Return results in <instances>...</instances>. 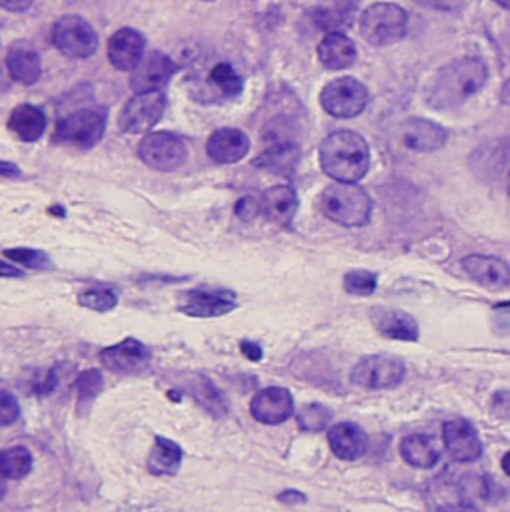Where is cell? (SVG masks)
Returning a JSON list of instances; mask_svg holds the SVG:
<instances>
[{"mask_svg": "<svg viewBox=\"0 0 510 512\" xmlns=\"http://www.w3.org/2000/svg\"><path fill=\"white\" fill-rule=\"evenodd\" d=\"M319 166L335 182L357 184L367 176L371 166L369 144L357 132H333L319 146Z\"/></svg>", "mask_w": 510, "mask_h": 512, "instance_id": "obj_2", "label": "cell"}, {"mask_svg": "<svg viewBox=\"0 0 510 512\" xmlns=\"http://www.w3.org/2000/svg\"><path fill=\"white\" fill-rule=\"evenodd\" d=\"M54 46L70 58H90L98 50V34L80 16H62L52 28Z\"/></svg>", "mask_w": 510, "mask_h": 512, "instance_id": "obj_9", "label": "cell"}, {"mask_svg": "<svg viewBox=\"0 0 510 512\" xmlns=\"http://www.w3.org/2000/svg\"><path fill=\"white\" fill-rule=\"evenodd\" d=\"M166 110V96L160 90L138 92L120 114V130L126 134H144L152 130Z\"/></svg>", "mask_w": 510, "mask_h": 512, "instance_id": "obj_11", "label": "cell"}, {"mask_svg": "<svg viewBox=\"0 0 510 512\" xmlns=\"http://www.w3.org/2000/svg\"><path fill=\"white\" fill-rule=\"evenodd\" d=\"M497 4H501V6H505V8H510V0H495Z\"/></svg>", "mask_w": 510, "mask_h": 512, "instance_id": "obj_49", "label": "cell"}, {"mask_svg": "<svg viewBox=\"0 0 510 512\" xmlns=\"http://www.w3.org/2000/svg\"><path fill=\"white\" fill-rule=\"evenodd\" d=\"M184 453L178 443L166 439V437H156L152 453L148 457V471L158 477H174L180 471Z\"/></svg>", "mask_w": 510, "mask_h": 512, "instance_id": "obj_29", "label": "cell"}, {"mask_svg": "<svg viewBox=\"0 0 510 512\" xmlns=\"http://www.w3.org/2000/svg\"><path fill=\"white\" fill-rule=\"evenodd\" d=\"M78 303L92 311H110L118 305V293L110 287H88L78 295Z\"/></svg>", "mask_w": 510, "mask_h": 512, "instance_id": "obj_33", "label": "cell"}, {"mask_svg": "<svg viewBox=\"0 0 510 512\" xmlns=\"http://www.w3.org/2000/svg\"><path fill=\"white\" fill-rule=\"evenodd\" d=\"M102 387L104 377L98 369H88L78 375V415H86L92 409L96 397L102 393Z\"/></svg>", "mask_w": 510, "mask_h": 512, "instance_id": "obj_32", "label": "cell"}, {"mask_svg": "<svg viewBox=\"0 0 510 512\" xmlns=\"http://www.w3.org/2000/svg\"><path fill=\"white\" fill-rule=\"evenodd\" d=\"M194 395L198 399V403L210 411L216 417L226 415V403L224 397L218 393V389L212 385L210 379L206 377H198V383H194Z\"/></svg>", "mask_w": 510, "mask_h": 512, "instance_id": "obj_34", "label": "cell"}, {"mask_svg": "<svg viewBox=\"0 0 510 512\" xmlns=\"http://www.w3.org/2000/svg\"><path fill=\"white\" fill-rule=\"evenodd\" d=\"M20 417V405L18 401L10 395V391L2 389L0 393V425L8 427Z\"/></svg>", "mask_w": 510, "mask_h": 512, "instance_id": "obj_39", "label": "cell"}, {"mask_svg": "<svg viewBox=\"0 0 510 512\" xmlns=\"http://www.w3.org/2000/svg\"><path fill=\"white\" fill-rule=\"evenodd\" d=\"M46 116L40 108L22 104L16 106L8 118V130L22 142H36L46 132Z\"/></svg>", "mask_w": 510, "mask_h": 512, "instance_id": "obj_26", "label": "cell"}, {"mask_svg": "<svg viewBox=\"0 0 510 512\" xmlns=\"http://www.w3.org/2000/svg\"><path fill=\"white\" fill-rule=\"evenodd\" d=\"M279 503L283 505H295V503H305V497L297 491H285L279 495Z\"/></svg>", "mask_w": 510, "mask_h": 512, "instance_id": "obj_44", "label": "cell"}, {"mask_svg": "<svg viewBox=\"0 0 510 512\" xmlns=\"http://www.w3.org/2000/svg\"><path fill=\"white\" fill-rule=\"evenodd\" d=\"M238 307L234 293L228 291H204V289H194L182 295L180 301V311L188 317L196 319H212V317H222L232 313Z\"/></svg>", "mask_w": 510, "mask_h": 512, "instance_id": "obj_14", "label": "cell"}, {"mask_svg": "<svg viewBox=\"0 0 510 512\" xmlns=\"http://www.w3.org/2000/svg\"><path fill=\"white\" fill-rule=\"evenodd\" d=\"M2 8L10 10V12H20V10H26L28 6L34 4V0H0Z\"/></svg>", "mask_w": 510, "mask_h": 512, "instance_id": "obj_43", "label": "cell"}, {"mask_svg": "<svg viewBox=\"0 0 510 512\" xmlns=\"http://www.w3.org/2000/svg\"><path fill=\"white\" fill-rule=\"evenodd\" d=\"M250 411L263 425H281L293 415V397L283 387H267L252 399Z\"/></svg>", "mask_w": 510, "mask_h": 512, "instance_id": "obj_16", "label": "cell"}, {"mask_svg": "<svg viewBox=\"0 0 510 512\" xmlns=\"http://www.w3.org/2000/svg\"><path fill=\"white\" fill-rule=\"evenodd\" d=\"M317 56L327 70H345L355 64L357 46L349 36L333 30V32H327L319 42Z\"/></svg>", "mask_w": 510, "mask_h": 512, "instance_id": "obj_24", "label": "cell"}, {"mask_svg": "<svg viewBox=\"0 0 510 512\" xmlns=\"http://www.w3.org/2000/svg\"><path fill=\"white\" fill-rule=\"evenodd\" d=\"M443 443L457 463H473L483 455V443L475 427L465 419H453L443 425Z\"/></svg>", "mask_w": 510, "mask_h": 512, "instance_id": "obj_13", "label": "cell"}, {"mask_svg": "<svg viewBox=\"0 0 510 512\" xmlns=\"http://www.w3.org/2000/svg\"><path fill=\"white\" fill-rule=\"evenodd\" d=\"M359 10V0H335L329 4H321L313 12V20L323 30H345L353 24Z\"/></svg>", "mask_w": 510, "mask_h": 512, "instance_id": "obj_28", "label": "cell"}, {"mask_svg": "<svg viewBox=\"0 0 510 512\" xmlns=\"http://www.w3.org/2000/svg\"><path fill=\"white\" fill-rule=\"evenodd\" d=\"M471 166L483 182L510 192V138L481 146L473 154Z\"/></svg>", "mask_w": 510, "mask_h": 512, "instance_id": "obj_10", "label": "cell"}, {"mask_svg": "<svg viewBox=\"0 0 510 512\" xmlns=\"http://www.w3.org/2000/svg\"><path fill=\"white\" fill-rule=\"evenodd\" d=\"M32 471V455L26 447H8L0 455V473L6 481H20Z\"/></svg>", "mask_w": 510, "mask_h": 512, "instance_id": "obj_31", "label": "cell"}, {"mask_svg": "<svg viewBox=\"0 0 510 512\" xmlns=\"http://www.w3.org/2000/svg\"><path fill=\"white\" fill-rule=\"evenodd\" d=\"M108 112L106 108H82L62 118L54 130L52 140L56 144H68L82 150L94 148L106 132Z\"/></svg>", "mask_w": 510, "mask_h": 512, "instance_id": "obj_5", "label": "cell"}, {"mask_svg": "<svg viewBox=\"0 0 510 512\" xmlns=\"http://www.w3.org/2000/svg\"><path fill=\"white\" fill-rule=\"evenodd\" d=\"M150 359H152L150 349L134 337H128L112 347H106L100 353V363L106 369L122 375L142 373L150 365Z\"/></svg>", "mask_w": 510, "mask_h": 512, "instance_id": "obj_12", "label": "cell"}, {"mask_svg": "<svg viewBox=\"0 0 510 512\" xmlns=\"http://www.w3.org/2000/svg\"><path fill=\"white\" fill-rule=\"evenodd\" d=\"M501 102L510 106V78L503 84V90H501Z\"/></svg>", "mask_w": 510, "mask_h": 512, "instance_id": "obj_47", "label": "cell"}, {"mask_svg": "<svg viewBox=\"0 0 510 512\" xmlns=\"http://www.w3.org/2000/svg\"><path fill=\"white\" fill-rule=\"evenodd\" d=\"M491 411L497 419H510V391H497L493 395Z\"/></svg>", "mask_w": 510, "mask_h": 512, "instance_id": "obj_41", "label": "cell"}, {"mask_svg": "<svg viewBox=\"0 0 510 512\" xmlns=\"http://www.w3.org/2000/svg\"><path fill=\"white\" fill-rule=\"evenodd\" d=\"M210 80L218 86V90L226 96H238L244 88L240 74L230 64H216L210 72Z\"/></svg>", "mask_w": 510, "mask_h": 512, "instance_id": "obj_36", "label": "cell"}, {"mask_svg": "<svg viewBox=\"0 0 510 512\" xmlns=\"http://www.w3.org/2000/svg\"><path fill=\"white\" fill-rule=\"evenodd\" d=\"M242 349H244V353H246L252 361H259V359H261V347H259V345H254V343H250V341H244V343H242Z\"/></svg>", "mask_w": 510, "mask_h": 512, "instance_id": "obj_45", "label": "cell"}, {"mask_svg": "<svg viewBox=\"0 0 510 512\" xmlns=\"http://www.w3.org/2000/svg\"><path fill=\"white\" fill-rule=\"evenodd\" d=\"M489 68L481 58L465 56L443 66L427 88V104L435 110H455L485 88Z\"/></svg>", "mask_w": 510, "mask_h": 512, "instance_id": "obj_1", "label": "cell"}, {"mask_svg": "<svg viewBox=\"0 0 510 512\" xmlns=\"http://www.w3.org/2000/svg\"><path fill=\"white\" fill-rule=\"evenodd\" d=\"M419 2L421 6H427V8H435V10H453L461 4V0H415Z\"/></svg>", "mask_w": 510, "mask_h": 512, "instance_id": "obj_42", "label": "cell"}, {"mask_svg": "<svg viewBox=\"0 0 510 512\" xmlns=\"http://www.w3.org/2000/svg\"><path fill=\"white\" fill-rule=\"evenodd\" d=\"M0 172H2L4 178H16V176H20V170H18L14 164H10L8 160H4V162L0 164Z\"/></svg>", "mask_w": 510, "mask_h": 512, "instance_id": "obj_46", "label": "cell"}, {"mask_svg": "<svg viewBox=\"0 0 510 512\" xmlns=\"http://www.w3.org/2000/svg\"><path fill=\"white\" fill-rule=\"evenodd\" d=\"M333 419V413L325 407V405H305L299 415H297V423L303 431L307 433H317V431H323Z\"/></svg>", "mask_w": 510, "mask_h": 512, "instance_id": "obj_35", "label": "cell"}, {"mask_svg": "<svg viewBox=\"0 0 510 512\" xmlns=\"http://www.w3.org/2000/svg\"><path fill=\"white\" fill-rule=\"evenodd\" d=\"M333 455L341 461H357L367 453V435L355 423L333 425L327 433Z\"/></svg>", "mask_w": 510, "mask_h": 512, "instance_id": "obj_22", "label": "cell"}, {"mask_svg": "<svg viewBox=\"0 0 510 512\" xmlns=\"http://www.w3.org/2000/svg\"><path fill=\"white\" fill-rule=\"evenodd\" d=\"M319 210L325 218L343 228H363L371 218L373 202L361 186L335 182L323 190Z\"/></svg>", "mask_w": 510, "mask_h": 512, "instance_id": "obj_3", "label": "cell"}, {"mask_svg": "<svg viewBox=\"0 0 510 512\" xmlns=\"http://www.w3.org/2000/svg\"><path fill=\"white\" fill-rule=\"evenodd\" d=\"M176 72V64L162 52L146 54L140 64L132 70V90L134 92H154L170 82Z\"/></svg>", "mask_w": 510, "mask_h": 512, "instance_id": "obj_15", "label": "cell"}, {"mask_svg": "<svg viewBox=\"0 0 510 512\" xmlns=\"http://www.w3.org/2000/svg\"><path fill=\"white\" fill-rule=\"evenodd\" d=\"M140 160L156 172H174L184 166L188 148L182 138L170 132H152L138 146Z\"/></svg>", "mask_w": 510, "mask_h": 512, "instance_id": "obj_8", "label": "cell"}, {"mask_svg": "<svg viewBox=\"0 0 510 512\" xmlns=\"http://www.w3.org/2000/svg\"><path fill=\"white\" fill-rule=\"evenodd\" d=\"M401 144L413 152H437L447 144V130L431 120L411 118L399 128Z\"/></svg>", "mask_w": 510, "mask_h": 512, "instance_id": "obj_17", "label": "cell"}, {"mask_svg": "<svg viewBox=\"0 0 510 512\" xmlns=\"http://www.w3.org/2000/svg\"><path fill=\"white\" fill-rule=\"evenodd\" d=\"M261 210H263L261 204H259L255 198H252V196H246V198H242V200L236 204V216H238L242 222H254Z\"/></svg>", "mask_w": 510, "mask_h": 512, "instance_id": "obj_40", "label": "cell"}, {"mask_svg": "<svg viewBox=\"0 0 510 512\" xmlns=\"http://www.w3.org/2000/svg\"><path fill=\"white\" fill-rule=\"evenodd\" d=\"M252 148L250 138L236 128H220L216 130L206 144V152L208 156L216 162V164H236L240 160H244L248 156Z\"/></svg>", "mask_w": 510, "mask_h": 512, "instance_id": "obj_20", "label": "cell"}, {"mask_svg": "<svg viewBox=\"0 0 510 512\" xmlns=\"http://www.w3.org/2000/svg\"><path fill=\"white\" fill-rule=\"evenodd\" d=\"M405 375L407 367L403 359L393 355H369L353 367L349 379L359 389L379 391L397 387L399 383H403Z\"/></svg>", "mask_w": 510, "mask_h": 512, "instance_id": "obj_7", "label": "cell"}, {"mask_svg": "<svg viewBox=\"0 0 510 512\" xmlns=\"http://www.w3.org/2000/svg\"><path fill=\"white\" fill-rule=\"evenodd\" d=\"M461 265L473 281L487 289H505L510 285V265L501 257L467 256Z\"/></svg>", "mask_w": 510, "mask_h": 512, "instance_id": "obj_21", "label": "cell"}, {"mask_svg": "<svg viewBox=\"0 0 510 512\" xmlns=\"http://www.w3.org/2000/svg\"><path fill=\"white\" fill-rule=\"evenodd\" d=\"M144 36L134 28H120L108 40V58L120 72H132L144 58Z\"/></svg>", "mask_w": 510, "mask_h": 512, "instance_id": "obj_18", "label": "cell"}, {"mask_svg": "<svg viewBox=\"0 0 510 512\" xmlns=\"http://www.w3.org/2000/svg\"><path fill=\"white\" fill-rule=\"evenodd\" d=\"M301 158V150L297 144L293 142H277L271 148H267L265 152H261L255 160V164L271 174L277 176H291L299 164Z\"/></svg>", "mask_w": 510, "mask_h": 512, "instance_id": "obj_27", "label": "cell"}, {"mask_svg": "<svg viewBox=\"0 0 510 512\" xmlns=\"http://www.w3.org/2000/svg\"><path fill=\"white\" fill-rule=\"evenodd\" d=\"M319 102L329 116L355 118L369 104V90L363 82L351 76L331 80L323 86Z\"/></svg>", "mask_w": 510, "mask_h": 512, "instance_id": "obj_6", "label": "cell"}, {"mask_svg": "<svg viewBox=\"0 0 510 512\" xmlns=\"http://www.w3.org/2000/svg\"><path fill=\"white\" fill-rule=\"evenodd\" d=\"M377 281H379V275H377V273L365 271V269H355V271L345 273V277H343V287H345V291L351 293V295L365 297V295H371V293L377 289Z\"/></svg>", "mask_w": 510, "mask_h": 512, "instance_id": "obj_37", "label": "cell"}, {"mask_svg": "<svg viewBox=\"0 0 510 512\" xmlns=\"http://www.w3.org/2000/svg\"><path fill=\"white\" fill-rule=\"evenodd\" d=\"M361 34L373 46L399 42L409 28L407 10L395 2H375L361 14Z\"/></svg>", "mask_w": 510, "mask_h": 512, "instance_id": "obj_4", "label": "cell"}, {"mask_svg": "<svg viewBox=\"0 0 510 512\" xmlns=\"http://www.w3.org/2000/svg\"><path fill=\"white\" fill-rule=\"evenodd\" d=\"M401 457L407 465L415 469H433L439 463V449L435 447L433 439L425 435H409L401 441Z\"/></svg>", "mask_w": 510, "mask_h": 512, "instance_id": "obj_30", "label": "cell"}, {"mask_svg": "<svg viewBox=\"0 0 510 512\" xmlns=\"http://www.w3.org/2000/svg\"><path fill=\"white\" fill-rule=\"evenodd\" d=\"M297 194L289 186H273L263 192L261 198V208L265 216L279 224V226H291L295 214H297Z\"/></svg>", "mask_w": 510, "mask_h": 512, "instance_id": "obj_25", "label": "cell"}, {"mask_svg": "<svg viewBox=\"0 0 510 512\" xmlns=\"http://www.w3.org/2000/svg\"><path fill=\"white\" fill-rule=\"evenodd\" d=\"M4 259H12L14 263H20L28 269H36V271H44V269H52V261L40 250H30V248H14V250H4L2 252Z\"/></svg>", "mask_w": 510, "mask_h": 512, "instance_id": "obj_38", "label": "cell"}, {"mask_svg": "<svg viewBox=\"0 0 510 512\" xmlns=\"http://www.w3.org/2000/svg\"><path fill=\"white\" fill-rule=\"evenodd\" d=\"M373 327L387 339L393 341H417L419 339V323L417 319L403 311L391 307H375L369 313Z\"/></svg>", "mask_w": 510, "mask_h": 512, "instance_id": "obj_19", "label": "cell"}, {"mask_svg": "<svg viewBox=\"0 0 510 512\" xmlns=\"http://www.w3.org/2000/svg\"><path fill=\"white\" fill-rule=\"evenodd\" d=\"M4 62H6L8 74L14 82L24 84V86H32L40 80L42 62H40L38 52L32 46H28L24 42L12 44L6 52Z\"/></svg>", "mask_w": 510, "mask_h": 512, "instance_id": "obj_23", "label": "cell"}, {"mask_svg": "<svg viewBox=\"0 0 510 512\" xmlns=\"http://www.w3.org/2000/svg\"><path fill=\"white\" fill-rule=\"evenodd\" d=\"M501 469H503V473L510 479V451L501 459Z\"/></svg>", "mask_w": 510, "mask_h": 512, "instance_id": "obj_48", "label": "cell"}]
</instances>
